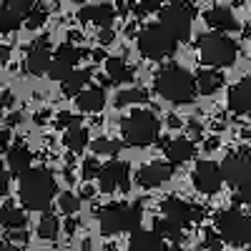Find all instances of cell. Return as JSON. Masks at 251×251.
I'll return each instance as SVG.
<instances>
[{
  "instance_id": "cell-1",
  "label": "cell",
  "mask_w": 251,
  "mask_h": 251,
  "mask_svg": "<svg viewBox=\"0 0 251 251\" xmlns=\"http://www.w3.org/2000/svg\"><path fill=\"white\" fill-rule=\"evenodd\" d=\"M58 191V183H55V176L50 169H28L23 176H20V183H18V194H20V201L25 203V208L30 211H48L50 208V201Z\"/></svg>"
},
{
  "instance_id": "cell-2",
  "label": "cell",
  "mask_w": 251,
  "mask_h": 251,
  "mask_svg": "<svg viewBox=\"0 0 251 251\" xmlns=\"http://www.w3.org/2000/svg\"><path fill=\"white\" fill-rule=\"evenodd\" d=\"M156 91L166 100L183 106V103H191L196 98V80L181 66H163L156 73Z\"/></svg>"
},
{
  "instance_id": "cell-3",
  "label": "cell",
  "mask_w": 251,
  "mask_h": 251,
  "mask_svg": "<svg viewBox=\"0 0 251 251\" xmlns=\"http://www.w3.org/2000/svg\"><path fill=\"white\" fill-rule=\"evenodd\" d=\"M98 224L103 234H123L141 228V206L138 203H108L98 211Z\"/></svg>"
},
{
  "instance_id": "cell-4",
  "label": "cell",
  "mask_w": 251,
  "mask_h": 251,
  "mask_svg": "<svg viewBox=\"0 0 251 251\" xmlns=\"http://www.w3.org/2000/svg\"><path fill=\"white\" fill-rule=\"evenodd\" d=\"M239 46L224 33H206L199 38V55L211 68H228L234 66Z\"/></svg>"
},
{
  "instance_id": "cell-5",
  "label": "cell",
  "mask_w": 251,
  "mask_h": 251,
  "mask_svg": "<svg viewBox=\"0 0 251 251\" xmlns=\"http://www.w3.org/2000/svg\"><path fill=\"white\" fill-rule=\"evenodd\" d=\"M216 234L221 241L231 246L251 244V216L236 211V208H226L216 216Z\"/></svg>"
},
{
  "instance_id": "cell-6",
  "label": "cell",
  "mask_w": 251,
  "mask_h": 251,
  "mask_svg": "<svg viewBox=\"0 0 251 251\" xmlns=\"http://www.w3.org/2000/svg\"><path fill=\"white\" fill-rule=\"evenodd\" d=\"M121 128L128 146H151L158 138V118L151 111H133Z\"/></svg>"
},
{
  "instance_id": "cell-7",
  "label": "cell",
  "mask_w": 251,
  "mask_h": 251,
  "mask_svg": "<svg viewBox=\"0 0 251 251\" xmlns=\"http://www.w3.org/2000/svg\"><path fill=\"white\" fill-rule=\"evenodd\" d=\"M176 40L166 33L158 23L156 25H146L138 35V50L146 55V58H151V60H161V58H169L174 55L176 50Z\"/></svg>"
},
{
  "instance_id": "cell-8",
  "label": "cell",
  "mask_w": 251,
  "mask_h": 251,
  "mask_svg": "<svg viewBox=\"0 0 251 251\" xmlns=\"http://www.w3.org/2000/svg\"><path fill=\"white\" fill-rule=\"evenodd\" d=\"M191 23H194V10L191 5L186 3H171L161 8V28L169 33L176 43L178 40H188V35H191Z\"/></svg>"
},
{
  "instance_id": "cell-9",
  "label": "cell",
  "mask_w": 251,
  "mask_h": 251,
  "mask_svg": "<svg viewBox=\"0 0 251 251\" xmlns=\"http://www.w3.org/2000/svg\"><path fill=\"white\" fill-rule=\"evenodd\" d=\"M221 169V178L236 188H251V156L249 153H231L226 156Z\"/></svg>"
},
{
  "instance_id": "cell-10",
  "label": "cell",
  "mask_w": 251,
  "mask_h": 251,
  "mask_svg": "<svg viewBox=\"0 0 251 251\" xmlns=\"http://www.w3.org/2000/svg\"><path fill=\"white\" fill-rule=\"evenodd\" d=\"M161 211H163V216L169 219V221H174V224H178L181 228L186 226V224H194V221H201L203 219V208L201 206H196V203H188V201H183V199H166L163 203H161Z\"/></svg>"
},
{
  "instance_id": "cell-11",
  "label": "cell",
  "mask_w": 251,
  "mask_h": 251,
  "mask_svg": "<svg viewBox=\"0 0 251 251\" xmlns=\"http://www.w3.org/2000/svg\"><path fill=\"white\" fill-rule=\"evenodd\" d=\"M98 183H100V191H103V194H111V191H116V188H121V191H128V186H131L128 163H123V161H111V163H106V166L98 171Z\"/></svg>"
},
{
  "instance_id": "cell-12",
  "label": "cell",
  "mask_w": 251,
  "mask_h": 251,
  "mask_svg": "<svg viewBox=\"0 0 251 251\" xmlns=\"http://www.w3.org/2000/svg\"><path fill=\"white\" fill-rule=\"evenodd\" d=\"M30 0H0V33H13L28 18Z\"/></svg>"
},
{
  "instance_id": "cell-13",
  "label": "cell",
  "mask_w": 251,
  "mask_h": 251,
  "mask_svg": "<svg viewBox=\"0 0 251 251\" xmlns=\"http://www.w3.org/2000/svg\"><path fill=\"white\" fill-rule=\"evenodd\" d=\"M221 169H219V163L214 161H199L196 163V169H194V186H196V191L201 194H216L219 188H221Z\"/></svg>"
},
{
  "instance_id": "cell-14",
  "label": "cell",
  "mask_w": 251,
  "mask_h": 251,
  "mask_svg": "<svg viewBox=\"0 0 251 251\" xmlns=\"http://www.w3.org/2000/svg\"><path fill=\"white\" fill-rule=\"evenodd\" d=\"M25 68H28L33 75L48 73V68H50V43H48V38H38L35 43L28 48Z\"/></svg>"
},
{
  "instance_id": "cell-15",
  "label": "cell",
  "mask_w": 251,
  "mask_h": 251,
  "mask_svg": "<svg viewBox=\"0 0 251 251\" xmlns=\"http://www.w3.org/2000/svg\"><path fill=\"white\" fill-rule=\"evenodd\" d=\"M171 176H174V166H171V163H161V161H156V163L143 166V169L138 171V183L146 186V188H156V186L166 183Z\"/></svg>"
},
{
  "instance_id": "cell-16",
  "label": "cell",
  "mask_w": 251,
  "mask_h": 251,
  "mask_svg": "<svg viewBox=\"0 0 251 251\" xmlns=\"http://www.w3.org/2000/svg\"><path fill=\"white\" fill-rule=\"evenodd\" d=\"M228 108L239 116H251V78L239 80L228 91Z\"/></svg>"
},
{
  "instance_id": "cell-17",
  "label": "cell",
  "mask_w": 251,
  "mask_h": 251,
  "mask_svg": "<svg viewBox=\"0 0 251 251\" xmlns=\"http://www.w3.org/2000/svg\"><path fill=\"white\" fill-rule=\"evenodd\" d=\"M113 18H116V10H113L111 3L88 5V8H83V10L78 13V20H83V23H93V25H98V28H111Z\"/></svg>"
},
{
  "instance_id": "cell-18",
  "label": "cell",
  "mask_w": 251,
  "mask_h": 251,
  "mask_svg": "<svg viewBox=\"0 0 251 251\" xmlns=\"http://www.w3.org/2000/svg\"><path fill=\"white\" fill-rule=\"evenodd\" d=\"M206 23L211 25L214 30H239L236 15L228 8H224V5H216L211 10H206Z\"/></svg>"
},
{
  "instance_id": "cell-19",
  "label": "cell",
  "mask_w": 251,
  "mask_h": 251,
  "mask_svg": "<svg viewBox=\"0 0 251 251\" xmlns=\"http://www.w3.org/2000/svg\"><path fill=\"white\" fill-rule=\"evenodd\" d=\"M30 161H33V156H30L25 143H15V146L8 149V169H10V174L23 176L30 169Z\"/></svg>"
},
{
  "instance_id": "cell-20",
  "label": "cell",
  "mask_w": 251,
  "mask_h": 251,
  "mask_svg": "<svg viewBox=\"0 0 251 251\" xmlns=\"http://www.w3.org/2000/svg\"><path fill=\"white\" fill-rule=\"evenodd\" d=\"M163 241L153 234V231H146V228H136L131 234V244L128 251H163Z\"/></svg>"
},
{
  "instance_id": "cell-21",
  "label": "cell",
  "mask_w": 251,
  "mask_h": 251,
  "mask_svg": "<svg viewBox=\"0 0 251 251\" xmlns=\"http://www.w3.org/2000/svg\"><path fill=\"white\" fill-rule=\"evenodd\" d=\"M194 153H196V149H194V143L188 138H176V141H171L169 146H166V158H169L171 166L191 161Z\"/></svg>"
},
{
  "instance_id": "cell-22",
  "label": "cell",
  "mask_w": 251,
  "mask_h": 251,
  "mask_svg": "<svg viewBox=\"0 0 251 251\" xmlns=\"http://www.w3.org/2000/svg\"><path fill=\"white\" fill-rule=\"evenodd\" d=\"M106 103V93L103 88H86L75 96V106L83 111V113H98Z\"/></svg>"
},
{
  "instance_id": "cell-23",
  "label": "cell",
  "mask_w": 251,
  "mask_h": 251,
  "mask_svg": "<svg viewBox=\"0 0 251 251\" xmlns=\"http://www.w3.org/2000/svg\"><path fill=\"white\" fill-rule=\"evenodd\" d=\"M194 80H196V93H203V96H211L224 86V75L219 71H199Z\"/></svg>"
},
{
  "instance_id": "cell-24",
  "label": "cell",
  "mask_w": 251,
  "mask_h": 251,
  "mask_svg": "<svg viewBox=\"0 0 251 251\" xmlns=\"http://www.w3.org/2000/svg\"><path fill=\"white\" fill-rule=\"evenodd\" d=\"M106 71H108L111 83H131L133 80V68L123 58H108Z\"/></svg>"
},
{
  "instance_id": "cell-25",
  "label": "cell",
  "mask_w": 251,
  "mask_h": 251,
  "mask_svg": "<svg viewBox=\"0 0 251 251\" xmlns=\"http://www.w3.org/2000/svg\"><path fill=\"white\" fill-rule=\"evenodd\" d=\"M66 146L73 153H83L88 146V131L80 123H73L71 128H66Z\"/></svg>"
},
{
  "instance_id": "cell-26",
  "label": "cell",
  "mask_w": 251,
  "mask_h": 251,
  "mask_svg": "<svg viewBox=\"0 0 251 251\" xmlns=\"http://www.w3.org/2000/svg\"><path fill=\"white\" fill-rule=\"evenodd\" d=\"M153 234H156L158 239H169V241L178 244V241L183 239V228L163 216V219H156V221H153Z\"/></svg>"
},
{
  "instance_id": "cell-27",
  "label": "cell",
  "mask_w": 251,
  "mask_h": 251,
  "mask_svg": "<svg viewBox=\"0 0 251 251\" xmlns=\"http://www.w3.org/2000/svg\"><path fill=\"white\" fill-rule=\"evenodd\" d=\"M25 221L28 219L20 208H15V206L0 208V224H3L5 228H10V231H25Z\"/></svg>"
},
{
  "instance_id": "cell-28",
  "label": "cell",
  "mask_w": 251,
  "mask_h": 251,
  "mask_svg": "<svg viewBox=\"0 0 251 251\" xmlns=\"http://www.w3.org/2000/svg\"><path fill=\"white\" fill-rule=\"evenodd\" d=\"M91 80V71H71V75L63 80V91H66L68 96H78V91H83V86Z\"/></svg>"
},
{
  "instance_id": "cell-29",
  "label": "cell",
  "mask_w": 251,
  "mask_h": 251,
  "mask_svg": "<svg viewBox=\"0 0 251 251\" xmlns=\"http://www.w3.org/2000/svg\"><path fill=\"white\" fill-rule=\"evenodd\" d=\"M58 231H60L58 216H53V214H43V219H40V224H38V236L53 241V239H58Z\"/></svg>"
},
{
  "instance_id": "cell-30",
  "label": "cell",
  "mask_w": 251,
  "mask_h": 251,
  "mask_svg": "<svg viewBox=\"0 0 251 251\" xmlns=\"http://www.w3.org/2000/svg\"><path fill=\"white\" fill-rule=\"evenodd\" d=\"M146 91L141 88H131V91H118L116 96V106H131V103H146Z\"/></svg>"
},
{
  "instance_id": "cell-31",
  "label": "cell",
  "mask_w": 251,
  "mask_h": 251,
  "mask_svg": "<svg viewBox=\"0 0 251 251\" xmlns=\"http://www.w3.org/2000/svg\"><path fill=\"white\" fill-rule=\"evenodd\" d=\"M48 20V8L43 5V3H35V5H30V10H28V18H25V23H28V28H40Z\"/></svg>"
},
{
  "instance_id": "cell-32",
  "label": "cell",
  "mask_w": 251,
  "mask_h": 251,
  "mask_svg": "<svg viewBox=\"0 0 251 251\" xmlns=\"http://www.w3.org/2000/svg\"><path fill=\"white\" fill-rule=\"evenodd\" d=\"M80 53L83 50H78L75 46H71V43H63L60 48H58V53H55V60H60V63H66V66H75V63L80 60Z\"/></svg>"
},
{
  "instance_id": "cell-33",
  "label": "cell",
  "mask_w": 251,
  "mask_h": 251,
  "mask_svg": "<svg viewBox=\"0 0 251 251\" xmlns=\"http://www.w3.org/2000/svg\"><path fill=\"white\" fill-rule=\"evenodd\" d=\"M121 151V143L118 141H108V138H98L96 143H93V153L96 156H113V153H118Z\"/></svg>"
},
{
  "instance_id": "cell-34",
  "label": "cell",
  "mask_w": 251,
  "mask_h": 251,
  "mask_svg": "<svg viewBox=\"0 0 251 251\" xmlns=\"http://www.w3.org/2000/svg\"><path fill=\"white\" fill-rule=\"evenodd\" d=\"M71 66H66V63H60V60H50V68H48V75L53 78V80H66L68 75H71Z\"/></svg>"
},
{
  "instance_id": "cell-35",
  "label": "cell",
  "mask_w": 251,
  "mask_h": 251,
  "mask_svg": "<svg viewBox=\"0 0 251 251\" xmlns=\"http://www.w3.org/2000/svg\"><path fill=\"white\" fill-rule=\"evenodd\" d=\"M58 206H60V211L66 214V216H73V214L78 211V206H80V203H78V199H75L73 194H68V191H66V194H63V196L58 199Z\"/></svg>"
},
{
  "instance_id": "cell-36",
  "label": "cell",
  "mask_w": 251,
  "mask_h": 251,
  "mask_svg": "<svg viewBox=\"0 0 251 251\" xmlns=\"http://www.w3.org/2000/svg\"><path fill=\"white\" fill-rule=\"evenodd\" d=\"M221 246H224V241L219 239V234L208 228V231L203 234V249H208V251H221Z\"/></svg>"
},
{
  "instance_id": "cell-37",
  "label": "cell",
  "mask_w": 251,
  "mask_h": 251,
  "mask_svg": "<svg viewBox=\"0 0 251 251\" xmlns=\"http://www.w3.org/2000/svg\"><path fill=\"white\" fill-rule=\"evenodd\" d=\"M98 171H100V166H98V161H96V158H86V161H83V166H80L83 178H96V176H98Z\"/></svg>"
},
{
  "instance_id": "cell-38",
  "label": "cell",
  "mask_w": 251,
  "mask_h": 251,
  "mask_svg": "<svg viewBox=\"0 0 251 251\" xmlns=\"http://www.w3.org/2000/svg\"><path fill=\"white\" fill-rule=\"evenodd\" d=\"M234 203H239V206H244V208L251 211V188H239V191L234 194Z\"/></svg>"
},
{
  "instance_id": "cell-39",
  "label": "cell",
  "mask_w": 251,
  "mask_h": 251,
  "mask_svg": "<svg viewBox=\"0 0 251 251\" xmlns=\"http://www.w3.org/2000/svg\"><path fill=\"white\" fill-rule=\"evenodd\" d=\"M153 10H161V0H141L138 3V15H149Z\"/></svg>"
},
{
  "instance_id": "cell-40",
  "label": "cell",
  "mask_w": 251,
  "mask_h": 251,
  "mask_svg": "<svg viewBox=\"0 0 251 251\" xmlns=\"http://www.w3.org/2000/svg\"><path fill=\"white\" fill-rule=\"evenodd\" d=\"M98 43H100V46L113 43V30H111V28H103V30L98 33Z\"/></svg>"
},
{
  "instance_id": "cell-41",
  "label": "cell",
  "mask_w": 251,
  "mask_h": 251,
  "mask_svg": "<svg viewBox=\"0 0 251 251\" xmlns=\"http://www.w3.org/2000/svg\"><path fill=\"white\" fill-rule=\"evenodd\" d=\"M8 183H10V178H8V171L0 166V194H8Z\"/></svg>"
},
{
  "instance_id": "cell-42",
  "label": "cell",
  "mask_w": 251,
  "mask_h": 251,
  "mask_svg": "<svg viewBox=\"0 0 251 251\" xmlns=\"http://www.w3.org/2000/svg\"><path fill=\"white\" fill-rule=\"evenodd\" d=\"M73 123H78V118H73V116H68V113H60V116H58V126H68V128H71Z\"/></svg>"
},
{
  "instance_id": "cell-43",
  "label": "cell",
  "mask_w": 251,
  "mask_h": 251,
  "mask_svg": "<svg viewBox=\"0 0 251 251\" xmlns=\"http://www.w3.org/2000/svg\"><path fill=\"white\" fill-rule=\"evenodd\" d=\"M0 251H20L15 244H0Z\"/></svg>"
},
{
  "instance_id": "cell-44",
  "label": "cell",
  "mask_w": 251,
  "mask_h": 251,
  "mask_svg": "<svg viewBox=\"0 0 251 251\" xmlns=\"http://www.w3.org/2000/svg\"><path fill=\"white\" fill-rule=\"evenodd\" d=\"M75 226H78V221H75V219H71V221L66 224V231H68V234H73V228H75Z\"/></svg>"
},
{
  "instance_id": "cell-45",
  "label": "cell",
  "mask_w": 251,
  "mask_h": 251,
  "mask_svg": "<svg viewBox=\"0 0 251 251\" xmlns=\"http://www.w3.org/2000/svg\"><path fill=\"white\" fill-rule=\"evenodd\" d=\"M216 146H219V138H208L206 141V149H216Z\"/></svg>"
},
{
  "instance_id": "cell-46",
  "label": "cell",
  "mask_w": 251,
  "mask_h": 251,
  "mask_svg": "<svg viewBox=\"0 0 251 251\" xmlns=\"http://www.w3.org/2000/svg\"><path fill=\"white\" fill-rule=\"evenodd\" d=\"M5 58H8V48L0 46V60H5Z\"/></svg>"
},
{
  "instance_id": "cell-47",
  "label": "cell",
  "mask_w": 251,
  "mask_h": 251,
  "mask_svg": "<svg viewBox=\"0 0 251 251\" xmlns=\"http://www.w3.org/2000/svg\"><path fill=\"white\" fill-rule=\"evenodd\" d=\"M163 251H181L178 246H169V249H163Z\"/></svg>"
},
{
  "instance_id": "cell-48",
  "label": "cell",
  "mask_w": 251,
  "mask_h": 251,
  "mask_svg": "<svg viewBox=\"0 0 251 251\" xmlns=\"http://www.w3.org/2000/svg\"><path fill=\"white\" fill-rule=\"evenodd\" d=\"M108 251H121V249H116V246H111V249H108Z\"/></svg>"
},
{
  "instance_id": "cell-49",
  "label": "cell",
  "mask_w": 251,
  "mask_h": 251,
  "mask_svg": "<svg viewBox=\"0 0 251 251\" xmlns=\"http://www.w3.org/2000/svg\"><path fill=\"white\" fill-rule=\"evenodd\" d=\"M73 3H86V0H73Z\"/></svg>"
},
{
  "instance_id": "cell-50",
  "label": "cell",
  "mask_w": 251,
  "mask_h": 251,
  "mask_svg": "<svg viewBox=\"0 0 251 251\" xmlns=\"http://www.w3.org/2000/svg\"><path fill=\"white\" fill-rule=\"evenodd\" d=\"M249 251H251V244H249Z\"/></svg>"
},
{
  "instance_id": "cell-51",
  "label": "cell",
  "mask_w": 251,
  "mask_h": 251,
  "mask_svg": "<svg viewBox=\"0 0 251 251\" xmlns=\"http://www.w3.org/2000/svg\"><path fill=\"white\" fill-rule=\"evenodd\" d=\"M249 33H251V25H249Z\"/></svg>"
},
{
  "instance_id": "cell-52",
  "label": "cell",
  "mask_w": 251,
  "mask_h": 251,
  "mask_svg": "<svg viewBox=\"0 0 251 251\" xmlns=\"http://www.w3.org/2000/svg\"><path fill=\"white\" fill-rule=\"evenodd\" d=\"M0 108H3V103H0Z\"/></svg>"
}]
</instances>
